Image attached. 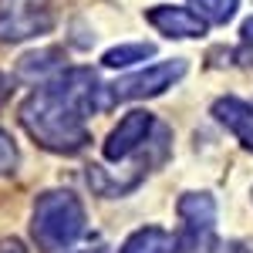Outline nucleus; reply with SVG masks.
<instances>
[{
    "label": "nucleus",
    "mask_w": 253,
    "mask_h": 253,
    "mask_svg": "<svg viewBox=\"0 0 253 253\" xmlns=\"http://www.w3.org/2000/svg\"><path fill=\"white\" fill-rule=\"evenodd\" d=\"M156 54V44H118V47H112V51H105V64L108 68H128V64H138V61L152 58Z\"/></svg>",
    "instance_id": "obj_10"
},
{
    "label": "nucleus",
    "mask_w": 253,
    "mask_h": 253,
    "mask_svg": "<svg viewBox=\"0 0 253 253\" xmlns=\"http://www.w3.org/2000/svg\"><path fill=\"white\" fill-rule=\"evenodd\" d=\"M213 253H247L240 243H230V247H223V250H213Z\"/></svg>",
    "instance_id": "obj_16"
},
{
    "label": "nucleus",
    "mask_w": 253,
    "mask_h": 253,
    "mask_svg": "<svg viewBox=\"0 0 253 253\" xmlns=\"http://www.w3.org/2000/svg\"><path fill=\"white\" fill-rule=\"evenodd\" d=\"M213 115L219 125H226L243 149H253V108L243 101V98H219L213 105Z\"/></svg>",
    "instance_id": "obj_8"
},
{
    "label": "nucleus",
    "mask_w": 253,
    "mask_h": 253,
    "mask_svg": "<svg viewBox=\"0 0 253 253\" xmlns=\"http://www.w3.org/2000/svg\"><path fill=\"white\" fill-rule=\"evenodd\" d=\"M31 233L44 253H58L75 247V240L84 233V206L68 189H51L34 203Z\"/></svg>",
    "instance_id": "obj_2"
},
{
    "label": "nucleus",
    "mask_w": 253,
    "mask_h": 253,
    "mask_svg": "<svg viewBox=\"0 0 253 253\" xmlns=\"http://www.w3.org/2000/svg\"><path fill=\"white\" fill-rule=\"evenodd\" d=\"M145 17H149V24L156 27L159 34H166V38H203V34H206V20L199 17L196 10H189V7L159 3Z\"/></svg>",
    "instance_id": "obj_7"
},
{
    "label": "nucleus",
    "mask_w": 253,
    "mask_h": 253,
    "mask_svg": "<svg viewBox=\"0 0 253 253\" xmlns=\"http://www.w3.org/2000/svg\"><path fill=\"white\" fill-rule=\"evenodd\" d=\"M182 253H213L216 247V203L206 193H186L179 199Z\"/></svg>",
    "instance_id": "obj_3"
},
{
    "label": "nucleus",
    "mask_w": 253,
    "mask_h": 253,
    "mask_svg": "<svg viewBox=\"0 0 253 253\" xmlns=\"http://www.w3.org/2000/svg\"><path fill=\"white\" fill-rule=\"evenodd\" d=\"M0 253H24V247H20L17 240H3L0 243Z\"/></svg>",
    "instance_id": "obj_15"
},
{
    "label": "nucleus",
    "mask_w": 253,
    "mask_h": 253,
    "mask_svg": "<svg viewBox=\"0 0 253 253\" xmlns=\"http://www.w3.org/2000/svg\"><path fill=\"white\" fill-rule=\"evenodd\" d=\"M14 166H17V145L7 132H0V175L14 172Z\"/></svg>",
    "instance_id": "obj_13"
},
{
    "label": "nucleus",
    "mask_w": 253,
    "mask_h": 253,
    "mask_svg": "<svg viewBox=\"0 0 253 253\" xmlns=\"http://www.w3.org/2000/svg\"><path fill=\"white\" fill-rule=\"evenodd\" d=\"M98 78L88 68H71L54 81L41 84L34 95L20 105V125L27 135L47 152L75 156L88 145L84 115L98 108Z\"/></svg>",
    "instance_id": "obj_1"
},
{
    "label": "nucleus",
    "mask_w": 253,
    "mask_h": 253,
    "mask_svg": "<svg viewBox=\"0 0 253 253\" xmlns=\"http://www.w3.org/2000/svg\"><path fill=\"white\" fill-rule=\"evenodd\" d=\"M51 10L34 7V3H0V41L3 44H17V41L38 38L51 31Z\"/></svg>",
    "instance_id": "obj_5"
},
{
    "label": "nucleus",
    "mask_w": 253,
    "mask_h": 253,
    "mask_svg": "<svg viewBox=\"0 0 253 253\" xmlns=\"http://www.w3.org/2000/svg\"><path fill=\"white\" fill-rule=\"evenodd\" d=\"M0 91H3V78H0Z\"/></svg>",
    "instance_id": "obj_18"
},
{
    "label": "nucleus",
    "mask_w": 253,
    "mask_h": 253,
    "mask_svg": "<svg viewBox=\"0 0 253 253\" xmlns=\"http://www.w3.org/2000/svg\"><path fill=\"white\" fill-rule=\"evenodd\" d=\"M84 253H105V250H84Z\"/></svg>",
    "instance_id": "obj_17"
},
{
    "label": "nucleus",
    "mask_w": 253,
    "mask_h": 253,
    "mask_svg": "<svg viewBox=\"0 0 253 253\" xmlns=\"http://www.w3.org/2000/svg\"><path fill=\"white\" fill-rule=\"evenodd\" d=\"M149 132H152V115H149V112H138V108L128 112V115L112 128V135L105 142V159H108V162L128 159L135 149H142V145L149 142Z\"/></svg>",
    "instance_id": "obj_6"
},
{
    "label": "nucleus",
    "mask_w": 253,
    "mask_h": 253,
    "mask_svg": "<svg viewBox=\"0 0 253 253\" xmlns=\"http://www.w3.org/2000/svg\"><path fill=\"white\" fill-rule=\"evenodd\" d=\"M243 54L253 61V17L243 24Z\"/></svg>",
    "instance_id": "obj_14"
},
{
    "label": "nucleus",
    "mask_w": 253,
    "mask_h": 253,
    "mask_svg": "<svg viewBox=\"0 0 253 253\" xmlns=\"http://www.w3.org/2000/svg\"><path fill=\"white\" fill-rule=\"evenodd\" d=\"M182 75H186V61H179V58L152 64V68H145V71H135V75L118 78L115 84L108 88V101H135V98L162 95V91L172 88Z\"/></svg>",
    "instance_id": "obj_4"
},
{
    "label": "nucleus",
    "mask_w": 253,
    "mask_h": 253,
    "mask_svg": "<svg viewBox=\"0 0 253 253\" xmlns=\"http://www.w3.org/2000/svg\"><path fill=\"white\" fill-rule=\"evenodd\" d=\"M189 3L196 7V14L206 24H226L240 7V0H189Z\"/></svg>",
    "instance_id": "obj_11"
},
{
    "label": "nucleus",
    "mask_w": 253,
    "mask_h": 253,
    "mask_svg": "<svg viewBox=\"0 0 253 253\" xmlns=\"http://www.w3.org/2000/svg\"><path fill=\"white\" fill-rule=\"evenodd\" d=\"M54 58H61L58 47H47V51H38V54H27V58L20 61V75H24V78H34V75H44V71H54V68H58Z\"/></svg>",
    "instance_id": "obj_12"
},
{
    "label": "nucleus",
    "mask_w": 253,
    "mask_h": 253,
    "mask_svg": "<svg viewBox=\"0 0 253 253\" xmlns=\"http://www.w3.org/2000/svg\"><path fill=\"white\" fill-rule=\"evenodd\" d=\"M122 253H175V240L162 226H142L122 243Z\"/></svg>",
    "instance_id": "obj_9"
}]
</instances>
